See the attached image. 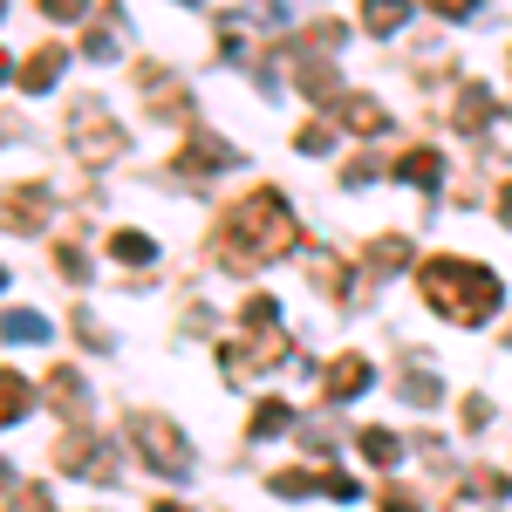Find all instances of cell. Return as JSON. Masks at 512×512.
Here are the masks:
<instances>
[{"label": "cell", "instance_id": "6da1fadb", "mask_svg": "<svg viewBox=\"0 0 512 512\" xmlns=\"http://www.w3.org/2000/svg\"><path fill=\"white\" fill-rule=\"evenodd\" d=\"M294 239H301L294 205H287L274 185H260V192H246L233 212L219 219L212 253H219V267H226V274H260L267 260H287V253H294Z\"/></svg>", "mask_w": 512, "mask_h": 512}, {"label": "cell", "instance_id": "7a4b0ae2", "mask_svg": "<svg viewBox=\"0 0 512 512\" xmlns=\"http://www.w3.org/2000/svg\"><path fill=\"white\" fill-rule=\"evenodd\" d=\"M417 287H424V301H431L444 321H458V328H478V321L499 315V301H506V287H499V274L492 267H478V260H424V274H417Z\"/></svg>", "mask_w": 512, "mask_h": 512}, {"label": "cell", "instance_id": "3957f363", "mask_svg": "<svg viewBox=\"0 0 512 512\" xmlns=\"http://www.w3.org/2000/svg\"><path fill=\"white\" fill-rule=\"evenodd\" d=\"M239 328H253V335H246L253 349H239V342H226V349H219L226 383L253 376V369H274V362H294L287 335H280V301H274V294H246V301H239Z\"/></svg>", "mask_w": 512, "mask_h": 512}, {"label": "cell", "instance_id": "277c9868", "mask_svg": "<svg viewBox=\"0 0 512 512\" xmlns=\"http://www.w3.org/2000/svg\"><path fill=\"white\" fill-rule=\"evenodd\" d=\"M130 444L144 451V465L158 478H192V451H185V431L158 417V410H130Z\"/></svg>", "mask_w": 512, "mask_h": 512}, {"label": "cell", "instance_id": "5b68a950", "mask_svg": "<svg viewBox=\"0 0 512 512\" xmlns=\"http://www.w3.org/2000/svg\"><path fill=\"white\" fill-rule=\"evenodd\" d=\"M69 123H76V130H69V137H76V158L89 164V171H96V164H110V158H123V130L103 117L96 103H76Z\"/></svg>", "mask_w": 512, "mask_h": 512}, {"label": "cell", "instance_id": "8992f818", "mask_svg": "<svg viewBox=\"0 0 512 512\" xmlns=\"http://www.w3.org/2000/svg\"><path fill=\"white\" fill-rule=\"evenodd\" d=\"M239 151L226 144V137H212L205 123H192V137H185V151H178V178H192V185H205L212 171H233Z\"/></svg>", "mask_w": 512, "mask_h": 512}, {"label": "cell", "instance_id": "52a82bcc", "mask_svg": "<svg viewBox=\"0 0 512 512\" xmlns=\"http://www.w3.org/2000/svg\"><path fill=\"white\" fill-rule=\"evenodd\" d=\"M137 89H144V103H151V117H164V123H192V96H185L178 82L164 76L158 62H137Z\"/></svg>", "mask_w": 512, "mask_h": 512}, {"label": "cell", "instance_id": "ba28073f", "mask_svg": "<svg viewBox=\"0 0 512 512\" xmlns=\"http://www.w3.org/2000/svg\"><path fill=\"white\" fill-rule=\"evenodd\" d=\"M280 499H308V492H328V499H355V478L349 472H274L267 478Z\"/></svg>", "mask_w": 512, "mask_h": 512}, {"label": "cell", "instance_id": "9c48e42d", "mask_svg": "<svg viewBox=\"0 0 512 512\" xmlns=\"http://www.w3.org/2000/svg\"><path fill=\"white\" fill-rule=\"evenodd\" d=\"M376 383V369L362 362V355H335L328 362V376H321V390H328V403H355V396Z\"/></svg>", "mask_w": 512, "mask_h": 512}, {"label": "cell", "instance_id": "30bf717a", "mask_svg": "<svg viewBox=\"0 0 512 512\" xmlns=\"http://www.w3.org/2000/svg\"><path fill=\"white\" fill-rule=\"evenodd\" d=\"M335 123H342L349 137H383V130H390V110H383L376 96H335Z\"/></svg>", "mask_w": 512, "mask_h": 512}, {"label": "cell", "instance_id": "8fae6325", "mask_svg": "<svg viewBox=\"0 0 512 512\" xmlns=\"http://www.w3.org/2000/svg\"><path fill=\"white\" fill-rule=\"evenodd\" d=\"M48 219V192L41 185H7V233H41Z\"/></svg>", "mask_w": 512, "mask_h": 512}, {"label": "cell", "instance_id": "7c38bea8", "mask_svg": "<svg viewBox=\"0 0 512 512\" xmlns=\"http://www.w3.org/2000/svg\"><path fill=\"white\" fill-rule=\"evenodd\" d=\"M62 62H69V55H62L55 41H48V48H35V55H28V62L14 69V89H28V96H41V89H55V76H62Z\"/></svg>", "mask_w": 512, "mask_h": 512}, {"label": "cell", "instance_id": "4fadbf2b", "mask_svg": "<svg viewBox=\"0 0 512 512\" xmlns=\"http://www.w3.org/2000/svg\"><path fill=\"white\" fill-rule=\"evenodd\" d=\"M55 465H62V472H89V478H110V465H103V458H96V444H89V431H69L62 437V444H55Z\"/></svg>", "mask_w": 512, "mask_h": 512}, {"label": "cell", "instance_id": "5bb4252c", "mask_svg": "<svg viewBox=\"0 0 512 512\" xmlns=\"http://www.w3.org/2000/svg\"><path fill=\"white\" fill-rule=\"evenodd\" d=\"M451 117H458V130H485V123H492V89H485V82H465V89H458V103H451Z\"/></svg>", "mask_w": 512, "mask_h": 512}, {"label": "cell", "instance_id": "9a60e30c", "mask_svg": "<svg viewBox=\"0 0 512 512\" xmlns=\"http://www.w3.org/2000/svg\"><path fill=\"white\" fill-rule=\"evenodd\" d=\"M396 178L417 185V192H437V185H444V158H437V151H403V158H396Z\"/></svg>", "mask_w": 512, "mask_h": 512}, {"label": "cell", "instance_id": "2e32d148", "mask_svg": "<svg viewBox=\"0 0 512 512\" xmlns=\"http://www.w3.org/2000/svg\"><path fill=\"white\" fill-rule=\"evenodd\" d=\"M48 396H55V410H62L69 424H82V417H89V390H82L76 369H55V376H48Z\"/></svg>", "mask_w": 512, "mask_h": 512}, {"label": "cell", "instance_id": "e0dca14e", "mask_svg": "<svg viewBox=\"0 0 512 512\" xmlns=\"http://www.w3.org/2000/svg\"><path fill=\"white\" fill-rule=\"evenodd\" d=\"M410 21V0H362V28L369 35H396Z\"/></svg>", "mask_w": 512, "mask_h": 512}, {"label": "cell", "instance_id": "ac0fdd59", "mask_svg": "<svg viewBox=\"0 0 512 512\" xmlns=\"http://www.w3.org/2000/svg\"><path fill=\"white\" fill-rule=\"evenodd\" d=\"M396 267H410V239L403 233L369 239V274H396Z\"/></svg>", "mask_w": 512, "mask_h": 512}, {"label": "cell", "instance_id": "d6986e66", "mask_svg": "<svg viewBox=\"0 0 512 512\" xmlns=\"http://www.w3.org/2000/svg\"><path fill=\"white\" fill-rule=\"evenodd\" d=\"M0 396H7V403H0V424H21V417H28V410H35V390H28V383H21V376H14V369H7V376H0Z\"/></svg>", "mask_w": 512, "mask_h": 512}, {"label": "cell", "instance_id": "ffe728a7", "mask_svg": "<svg viewBox=\"0 0 512 512\" xmlns=\"http://www.w3.org/2000/svg\"><path fill=\"white\" fill-rule=\"evenodd\" d=\"M355 444H362V458H369L376 472H390V465H403V444H396L390 431H362Z\"/></svg>", "mask_w": 512, "mask_h": 512}, {"label": "cell", "instance_id": "44dd1931", "mask_svg": "<svg viewBox=\"0 0 512 512\" xmlns=\"http://www.w3.org/2000/svg\"><path fill=\"white\" fill-rule=\"evenodd\" d=\"M301 89H308L315 103H335V96H342V76H335L328 62H301Z\"/></svg>", "mask_w": 512, "mask_h": 512}, {"label": "cell", "instance_id": "7402d4cb", "mask_svg": "<svg viewBox=\"0 0 512 512\" xmlns=\"http://www.w3.org/2000/svg\"><path fill=\"white\" fill-rule=\"evenodd\" d=\"M287 424H294V403H260V410H253V424H246V437H274V431H287Z\"/></svg>", "mask_w": 512, "mask_h": 512}, {"label": "cell", "instance_id": "603a6c76", "mask_svg": "<svg viewBox=\"0 0 512 512\" xmlns=\"http://www.w3.org/2000/svg\"><path fill=\"white\" fill-rule=\"evenodd\" d=\"M82 55H89V62H110V55H117V14H103V21L82 35Z\"/></svg>", "mask_w": 512, "mask_h": 512}, {"label": "cell", "instance_id": "cb8c5ba5", "mask_svg": "<svg viewBox=\"0 0 512 512\" xmlns=\"http://www.w3.org/2000/svg\"><path fill=\"white\" fill-rule=\"evenodd\" d=\"M110 253H117L123 267H151V253H158V246H151L144 233H110Z\"/></svg>", "mask_w": 512, "mask_h": 512}, {"label": "cell", "instance_id": "d4e9b609", "mask_svg": "<svg viewBox=\"0 0 512 512\" xmlns=\"http://www.w3.org/2000/svg\"><path fill=\"white\" fill-rule=\"evenodd\" d=\"M465 499H506L512 492V478L506 472H465V485H458Z\"/></svg>", "mask_w": 512, "mask_h": 512}, {"label": "cell", "instance_id": "484cf974", "mask_svg": "<svg viewBox=\"0 0 512 512\" xmlns=\"http://www.w3.org/2000/svg\"><path fill=\"white\" fill-rule=\"evenodd\" d=\"M7 342H48V321L28 308H7Z\"/></svg>", "mask_w": 512, "mask_h": 512}, {"label": "cell", "instance_id": "4316f807", "mask_svg": "<svg viewBox=\"0 0 512 512\" xmlns=\"http://www.w3.org/2000/svg\"><path fill=\"white\" fill-rule=\"evenodd\" d=\"M335 130H342V123H308V130H294V151H301V158H321V151L335 144Z\"/></svg>", "mask_w": 512, "mask_h": 512}, {"label": "cell", "instance_id": "83f0119b", "mask_svg": "<svg viewBox=\"0 0 512 512\" xmlns=\"http://www.w3.org/2000/svg\"><path fill=\"white\" fill-rule=\"evenodd\" d=\"M403 403H417V410H431V403H437V376H431V369H417V376L403 369Z\"/></svg>", "mask_w": 512, "mask_h": 512}, {"label": "cell", "instance_id": "f1b7e54d", "mask_svg": "<svg viewBox=\"0 0 512 512\" xmlns=\"http://www.w3.org/2000/svg\"><path fill=\"white\" fill-rule=\"evenodd\" d=\"M55 267L69 280H89V253H82V246H55Z\"/></svg>", "mask_w": 512, "mask_h": 512}, {"label": "cell", "instance_id": "f546056e", "mask_svg": "<svg viewBox=\"0 0 512 512\" xmlns=\"http://www.w3.org/2000/svg\"><path fill=\"white\" fill-rule=\"evenodd\" d=\"M41 14H48V21H82V7H89V0H35Z\"/></svg>", "mask_w": 512, "mask_h": 512}, {"label": "cell", "instance_id": "4dcf8cb0", "mask_svg": "<svg viewBox=\"0 0 512 512\" xmlns=\"http://www.w3.org/2000/svg\"><path fill=\"white\" fill-rule=\"evenodd\" d=\"M431 14H444V21H472L478 0H431Z\"/></svg>", "mask_w": 512, "mask_h": 512}, {"label": "cell", "instance_id": "1f68e13d", "mask_svg": "<svg viewBox=\"0 0 512 512\" xmlns=\"http://www.w3.org/2000/svg\"><path fill=\"white\" fill-rule=\"evenodd\" d=\"M485 424H492V403H478V396H472V403H465V431H485Z\"/></svg>", "mask_w": 512, "mask_h": 512}, {"label": "cell", "instance_id": "d6a6232c", "mask_svg": "<svg viewBox=\"0 0 512 512\" xmlns=\"http://www.w3.org/2000/svg\"><path fill=\"white\" fill-rule=\"evenodd\" d=\"M499 219H506V226H512V185H506V192H499Z\"/></svg>", "mask_w": 512, "mask_h": 512}, {"label": "cell", "instance_id": "836d02e7", "mask_svg": "<svg viewBox=\"0 0 512 512\" xmlns=\"http://www.w3.org/2000/svg\"><path fill=\"white\" fill-rule=\"evenodd\" d=\"M178 7H198V0H178Z\"/></svg>", "mask_w": 512, "mask_h": 512}, {"label": "cell", "instance_id": "e575fe53", "mask_svg": "<svg viewBox=\"0 0 512 512\" xmlns=\"http://www.w3.org/2000/svg\"><path fill=\"white\" fill-rule=\"evenodd\" d=\"M506 342H512V335H506Z\"/></svg>", "mask_w": 512, "mask_h": 512}]
</instances>
